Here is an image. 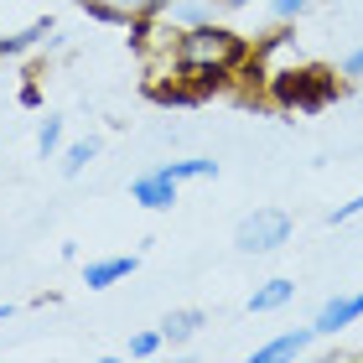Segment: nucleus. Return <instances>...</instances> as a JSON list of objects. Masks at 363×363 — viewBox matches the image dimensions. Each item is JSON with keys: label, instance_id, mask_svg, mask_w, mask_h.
Listing matches in <instances>:
<instances>
[{"label": "nucleus", "instance_id": "f257e3e1", "mask_svg": "<svg viewBox=\"0 0 363 363\" xmlns=\"http://www.w3.org/2000/svg\"><path fill=\"white\" fill-rule=\"evenodd\" d=\"M250 57H255V47H250V37H239L234 26H223V21L187 26V31L172 37V47L161 57H151L156 68L172 78V89H156V94L172 99V104H197L203 94L223 89Z\"/></svg>", "mask_w": 363, "mask_h": 363}, {"label": "nucleus", "instance_id": "f03ea898", "mask_svg": "<svg viewBox=\"0 0 363 363\" xmlns=\"http://www.w3.org/2000/svg\"><path fill=\"white\" fill-rule=\"evenodd\" d=\"M291 244V213L286 208H255L234 223V250L239 255H275Z\"/></svg>", "mask_w": 363, "mask_h": 363}, {"label": "nucleus", "instance_id": "7ed1b4c3", "mask_svg": "<svg viewBox=\"0 0 363 363\" xmlns=\"http://www.w3.org/2000/svg\"><path fill=\"white\" fill-rule=\"evenodd\" d=\"M358 322H363V291H337L333 301H322L311 327H317V337H337V333H348Z\"/></svg>", "mask_w": 363, "mask_h": 363}, {"label": "nucleus", "instance_id": "20e7f679", "mask_svg": "<svg viewBox=\"0 0 363 363\" xmlns=\"http://www.w3.org/2000/svg\"><path fill=\"white\" fill-rule=\"evenodd\" d=\"M94 21H109V26H135L145 16L167 11V0H78Z\"/></svg>", "mask_w": 363, "mask_h": 363}, {"label": "nucleus", "instance_id": "39448f33", "mask_svg": "<svg viewBox=\"0 0 363 363\" xmlns=\"http://www.w3.org/2000/svg\"><path fill=\"white\" fill-rule=\"evenodd\" d=\"M177 192H182V182H172L161 167L140 172L135 182H130V203H140L145 213H167V208L177 203Z\"/></svg>", "mask_w": 363, "mask_h": 363}, {"label": "nucleus", "instance_id": "423d86ee", "mask_svg": "<svg viewBox=\"0 0 363 363\" xmlns=\"http://www.w3.org/2000/svg\"><path fill=\"white\" fill-rule=\"evenodd\" d=\"M311 342H317V327H286V333H275L270 342L255 348V363H291V358H301Z\"/></svg>", "mask_w": 363, "mask_h": 363}, {"label": "nucleus", "instance_id": "0eeeda50", "mask_svg": "<svg viewBox=\"0 0 363 363\" xmlns=\"http://www.w3.org/2000/svg\"><path fill=\"white\" fill-rule=\"evenodd\" d=\"M286 84H280V104H301V109H317L327 94H333V84H327V73H280Z\"/></svg>", "mask_w": 363, "mask_h": 363}, {"label": "nucleus", "instance_id": "6e6552de", "mask_svg": "<svg viewBox=\"0 0 363 363\" xmlns=\"http://www.w3.org/2000/svg\"><path fill=\"white\" fill-rule=\"evenodd\" d=\"M135 270H140V255H104V259H89L84 265V286L109 291V286H120V280H130Z\"/></svg>", "mask_w": 363, "mask_h": 363}, {"label": "nucleus", "instance_id": "1a4fd4ad", "mask_svg": "<svg viewBox=\"0 0 363 363\" xmlns=\"http://www.w3.org/2000/svg\"><path fill=\"white\" fill-rule=\"evenodd\" d=\"M291 301H296V280H286V275H275V280H265V286H255V291H250V311H255V317L286 311Z\"/></svg>", "mask_w": 363, "mask_h": 363}, {"label": "nucleus", "instance_id": "9d476101", "mask_svg": "<svg viewBox=\"0 0 363 363\" xmlns=\"http://www.w3.org/2000/svg\"><path fill=\"white\" fill-rule=\"evenodd\" d=\"M94 161H99V135H78V140L62 145L57 172H62V177H84V172L94 167Z\"/></svg>", "mask_w": 363, "mask_h": 363}, {"label": "nucleus", "instance_id": "9b49d317", "mask_svg": "<svg viewBox=\"0 0 363 363\" xmlns=\"http://www.w3.org/2000/svg\"><path fill=\"white\" fill-rule=\"evenodd\" d=\"M52 21H31L26 31H11V37H0V57H21V52H37L42 42H52Z\"/></svg>", "mask_w": 363, "mask_h": 363}, {"label": "nucleus", "instance_id": "f8f14e48", "mask_svg": "<svg viewBox=\"0 0 363 363\" xmlns=\"http://www.w3.org/2000/svg\"><path fill=\"white\" fill-rule=\"evenodd\" d=\"M203 311L197 306H177V311H167V317H161V333H167V342H192L197 333H203Z\"/></svg>", "mask_w": 363, "mask_h": 363}, {"label": "nucleus", "instance_id": "ddd939ff", "mask_svg": "<svg viewBox=\"0 0 363 363\" xmlns=\"http://www.w3.org/2000/svg\"><path fill=\"white\" fill-rule=\"evenodd\" d=\"M62 145H68V125H62V114H42V120H37V156L42 161H57Z\"/></svg>", "mask_w": 363, "mask_h": 363}, {"label": "nucleus", "instance_id": "4468645a", "mask_svg": "<svg viewBox=\"0 0 363 363\" xmlns=\"http://www.w3.org/2000/svg\"><path fill=\"white\" fill-rule=\"evenodd\" d=\"M161 172L172 182H208V177H218V161L213 156H182V161H161Z\"/></svg>", "mask_w": 363, "mask_h": 363}, {"label": "nucleus", "instance_id": "2eb2a0df", "mask_svg": "<svg viewBox=\"0 0 363 363\" xmlns=\"http://www.w3.org/2000/svg\"><path fill=\"white\" fill-rule=\"evenodd\" d=\"M161 348H167V333H161V327H140V333L130 337V358H156Z\"/></svg>", "mask_w": 363, "mask_h": 363}, {"label": "nucleus", "instance_id": "dca6fc26", "mask_svg": "<svg viewBox=\"0 0 363 363\" xmlns=\"http://www.w3.org/2000/svg\"><path fill=\"white\" fill-rule=\"evenodd\" d=\"M265 6H270L275 21H296V16H301L306 6H317V0H265Z\"/></svg>", "mask_w": 363, "mask_h": 363}, {"label": "nucleus", "instance_id": "f3484780", "mask_svg": "<svg viewBox=\"0 0 363 363\" xmlns=\"http://www.w3.org/2000/svg\"><path fill=\"white\" fill-rule=\"evenodd\" d=\"M358 213H363V192H358V197H348V203H337L333 213H327V223H353Z\"/></svg>", "mask_w": 363, "mask_h": 363}, {"label": "nucleus", "instance_id": "a211bd4d", "mask_svg": "<svg viewBox=\"0 0 363 363\" xmlns=\"http://www.w3.org/2000/svg\"><path fill=\"white\" fill-rule=\"evenodd\" d=\"M342 78H363V47H353L348 57H342V68H337Z\"/></svg>", "mask_w": 363, "mask_h": 363}, {"label": "nucleus", "instance_id": "6ab92c4d", "mask_svg": "<svg viewBox=\"0 0 363 363\" xmlns=\"http://www.w3.org/2000/svg\"><path fill=\"white\" fill-rule=\"evenodd\" d=\"M21 104H26V109H37V104H42V89H37V84H26V89H21Z\"/></svg>", "mask_w": 363, "mask_h": 363}, {"label": "nucleus", "instance_id": "aec40b11", "mask_svg": "<svg viewBox=\"0 0 363 363\" xmlns=\"http://www.w3.org/2000/svg\"><path fill=\"white\" fill-rule=\"evenodd\" d=\"M244 6H255V0H223V11H244Z\"/></svg>", "mask_w": 363, "mask_h": 363}, {"label": "nucleus", "instance_id": "412c9836", "mask_svg": "<svg viewBox=\"0 0 363 363\" xmlns=\"http://www.w3.org/2000/svg\"><path fill=\"white\" fill-rule=\"evenodd\" d=\"M6 317H11V306H0V322H6Z\"/></svg>", "mask_w": 363, "mask_h": 363}, {"label": "nucleus", "instance_id": "4be33fe9", "mask_svg": "<svg viewBox=\"0 0 363 363\" xmlns=\"http://www.w3.org/2000/svg\"><path fill=\"white\" fill-rule=\"evenodd\" d=\"M0 161H6V145H0Z\"/></svg>", "mask_w": 363, "mask_h": 363}]
</instances>
